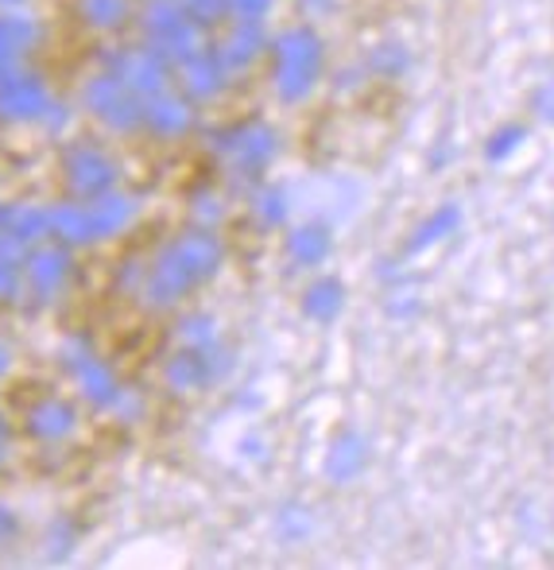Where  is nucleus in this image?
Masks as SVG:
<instances>
[{
    "label": "nucleus",
    "instance_id": "nucleus-1",
    "mask_svg": "<svg viewBox=\"0 0 554 570\" xmlns=\"http://www.w3.org/2000/svg\"><path fill=\"white\" fill-rule=\"evenodd\" d=\"M47 109V90L39 78L28 75H8L0 82V117L8 120H31Z\"/></svg>",
    "mask_w": 554,
    "mask_h": 570
},
{
    "label": "nucleus",
    "instance_id": "nucleus-2",
    "mask_svg": "<svg viewBox=\"0 0 554 570\" xmlns=\"http://www.w3.org/2000/svg\"><path fill=\"white\" fill-rule=\"evenodd\" d=\"M47 226H51V214H43L39 206H16V210H8L4 218H0V233L20 248H28L31 240L43 237Z\"/></svg>",
    "mask_w": 554,
    "mask_h": 570
},
{
    "label": "nucleus",
    "instance_id": "nucleus-3",
    "mask_svg": "<svg viewBox=\"0 0 554 570\" xmlns=\"http://www.w3.org/2000/svg\"><path fill=\"white\" fill-rule=\"evenodd\" d=\"M70 423H75V415H70V407L59 404V400H43V404H36V407H31V415H28L31 435H39V439L67 435Z\"/></svg>",
    "mask_w": 554,
    "mask_h": 570
},
{
    "label": "nucleus",
    "instance_id": "nucleus-4",
    "mask_svg": "<svg viewBox=\"0 0 554 570\" xmlns=\"http://www.w3.org/2000/svg\"><path fill=\"white\" fill-rule=\"evenodd\" d=\"M28 279H31V287H36L39 295H51L55 287L67 279V256L55 253V248H47V253H36L28 261Z\"/></svg>",
    "mask_w": 554,
    "mask_h": 570
},
{
    "label": "nucleus",
    "instance_id": "nucleus-5",
    "mask_svg": "<svg viewBox=\"0 0 554 570\" xmlns=\"http://www.w3.org/2000/svg\"><path fill=\"white\" fill-rule=\"evenodd\" d=\"M31 43H36V23L28 16H0V55L16 59Z\"/></svg>",
    "mask_w": 554,
    "mask_h": 570
},
{
    "label": "nucleus",
    "instance_id": "nucleus-6",
    "mask_svg": "<svg viewBox=\"0 0 554 570\" xmlns=\"http://www.w3.org/2000/svg\"><path fill=\"white\" fill-rule=\"evenodd\" d=\"M51 229L59 233V237L67 240H86V233L93 229V218L82 210H70V206H62L59 214H51Z\"/></svg>",
    "mask_w": 554,
    "mask_h": 570
},
{
    "label": "nucleus",
    "instance_id": "nucleus-7",
    "mask_svg": "<svg viewBox=\"0 0 554 570\" xmlns=\"http://www.w3.org/2000/svg\"><path fill=\"white\" fill-rule=\"evenodd\" d=\"M67 167H70V179H75V187H82V190H93L98 183H106V175H101V164L93 156H75Z\"/></svg>",
    "mask_w": 554,
    "mask_h": 570
},
{
    "label": "nucleus",
    "instance_id": "nucleus-8",
    "mask_svg": "<svg viewBox=\"0 0 554 570\" xmlns=\"http://www.w3.org/2000/svg\"><path fill=\"white\" fill-rule=\"evenodd\" d=\"M86 12H90L98 23H109V16H112V0H86Z\"/></svg>",
    "mask_w": 554,
    "mask_h": 570
},
{
    "label": "nucleus",
    "instance_id": "nucleus-9",
    "mask_svg": "<svg viewBox=\"0 0 554 570\" xmlns=\"http://www.w3.org/2000/svg\"><path fill=\"white\" fill-rule=\"evenodd\" d=\"M12 532H16V520H12V512H8V509H0V543H4Z\"/></svg>",
    "mask_w": 554,
    "mask_h": 570
},
{
    "label": "nucleus",
    "instance_id": "nucleus-10",
    "mask_svg": "<svg viewBox=\"0 0 554 570\" xmlns=\"http://www.w3.org/2000/svg\"><path fill=\"white\" fill-rule=\"evenodd\" d=\"M8 361H12V353H8V345H4V342H0V376H4V373H8Z\"/></svg>",
    "mask_w": 554,
    "mask_h": 570
},
{
    "label": "nucleus",
    "instance_id": "nucleus-11",
    "mask_svg": "<svg viewBox=\"0 0 554 570\" xmlns=\"http://www.w3.org/2000/svg\"><path fill=\"white\" fill-rule=\"evenodd\" d=\"M0 451H4V420H0Z\"/></svg>",
    "mask_w": 554,
    "mask_h": 570
},
{
    "label": "nucleus",
    "instance_id": "nucleus-12",
    "mask_svg": "<svg viewBox=\"0 0 554 570\" xmlns=\"http://www.w3.org/2000/svg\"><path fill=\"white\" fill-rule=\"evenodd\" d=\"M0 4H20V0H0Z\"/></svg>",
    "mask_w": 554,
    "mask_h": 570
}]
</instances>
